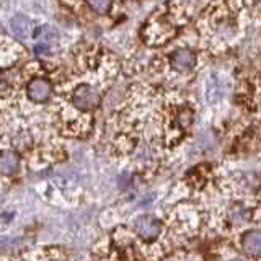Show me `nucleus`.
Segmentation results:
<instances>
[{"mask_svg": "<svg viewBox=\"0 0 261 261\" xmlns=\"http://www.w3.org/2000/svg\"><path fill=\"white\" fill-rule=\"evenodd\" d=\"M101 95L98 90L88 84H80L72 95V103L80 111H92L96 106H100Z\"/></svg>", "mask_w": 261, "mask_h": 261, "instance_id": "obj_1", "label": "nucleus"}, {"mask_svg": "<svg viewBox=\"0 0 261 261\" xmlns=\"http://www.w3.org/2000/svg\"><path fill=\"white\" fill-rule=\"evenodd\" d=\"M53 87L49 84L47 79L36 77L30 80V84L27 85V93L35 103H46L51 98Z\"/></svg>", "mask_w": 261, "mask_h": 261, "instance_id": "obj_2", "label": "nucleus"}, {"mask_svg": "<svg viewBox=\"0 0 261 261\" xmlns=\"http://www.w3.org/2000/svg\"><path fill=\"white\" fill-rule=\"evenodd\" d=\"M136 230L141 239L153 240L159 237L162 230V224H160V220L155 219L153 216H142L136 220Z\"/></svg>", "mask_w": 261, "mask_h": 261, "instance_id": "obj_3", "label": "nucleus"}, {"mask_svg": "<svg viewBox=\"0 0 261 261\" xmlns=\"http://www.w3.org/2000/svg\"><path fill=\"white\" fill-rule=\"evenodd\" d=\"M170 65L179 72L191 70L196 65V54L190 49H178L170 56Z\"/></svg>", "mask_w": 261, "mask_h": 261, "instance_id": "obj_4", "label": "nucleus"}, {"mask_svg": "<svg viewBox=\"0 0 261 261\" xmlns=\"http://www.w3.org/2000/svg\"><path fill=\"white\" fill-rule=\"evenodd\" d=\"M10 30L13 31V35L16 38L27 41L33 36V31H35L36 28L30 18H27V16H23V15H18V16H15V18H12Z\"/></svg>", "mask_w": 261, "mask_h": 261, "instance_id": "obj_5", "label": "nucleus"}, {"mask_svg": "<svg viewBox=\"0 0 261 261\" xmlns=\"http://www.w3.org/2000/svg\"><path fill=\"white\" fill-rule=\"evenodd\" d=\"M243 250L250 256H261V232L259 230H250L243 235Z\"/></svg>", "mask_w": 261, "mask_h": 261, "instance_id": "obj_6", "label": "nucleus"}, {"mask_svg": "<svg viewBox=\"0 0 261 261\" xmlns=\"http://www.w3.org/2000/svg\"><path fill=\"white\" fill-rule=\"evenodd\" d=\"M20 159L13 150H4L2 157H0V168H2L4 175H13L18 171Z\"/></svg>", "mask_w": 261, "mask_h": 261, "instance_id": "obj_7", "label": "nucleus"}, {"mask_svg": "<svg viewBox=\"0 0 261 261\" xmlns=\"http://www.w3.org/2000/svg\"><path fill=\"white\" fill-rule=\"evenodd\" d=\"M87 5L90 7V10L98 13V15H105L111 10L113 0H85Z\"/></svg>", "mask_w": 261, "mask_h": 261, "instance_id": "obj_8", "label": "nucleus"}]
</instances>
